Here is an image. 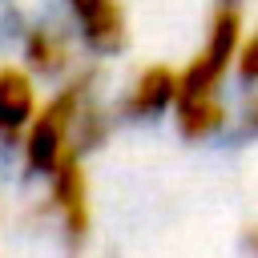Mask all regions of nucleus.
I'll list each match as a JSON object with an SVG mask.
<instances>
[{
	"instance_id": "obj_11",
	"label": "nucleus",
	"mask_w": 258,
	"mask_h": 258,
	"mask_svg": "<svg viewBox=\"0 0 258 258\" xmlns=\"http://www.w3.org/2000/svg\"><path fill=\"white\" fill-rule=\"evenodd\" d=\"M242 246H246L250 254H258V222H254V226L246 230V238H242Z\"/></svg>"
},
{
	"instance_id": "obj_6",
	"label": "nucleus",
	"mask_w": 258,
	"mask_h": 258,
	"mask_svg": "<svg viewBox=\"0 0 258 258\" xmlns=\"http://www.w3.org/2000/svg\"><path fill=\"white\" fill-rule=\"evenodd\" d=\"M36 117L32 81L20 69H0V141H16Z\"/></svg>"
},
{
	"instance_id": "obj_10",
	"label": "nucleus",
	"mask_w": 258,
	"mask_h": 258,
	"mask_svg": "<svg viewBox=\"0 0 258 258\" xmlns=\"http://www.w3.org/2000/svg\"><path fill=\"white\" fill-rule=\"evenodd\" d=\"M238 129L246 137H258V85H250V97L242 101V113H238Z\"/></svg>"
},
{
	"instance_id": "obj_1",
	"label": "nucleus",
	"mask_w": 258,
	"mask_h": 258,
	"mask_svg": "<svg viewBox=\"0 0 258 258\" xmlns=\"http://www.w3.org/2000/svg\"><path fill=\"white\" fill-rule=\"evenodd\" d=\"M242 40H246V4L214 0L198 52L185 60V69H177L173 125L185 141H214L230 129V105L222 89L238 69Z\"/></svg>"
},
{
	"instance_id": "obj_3",
	"label": "nucleus",
	"mask_w": 258,
	"mask_h": 258,
	"mask_svg": "<svg viewBox=\"0 0 258 258\" xmlns=\"http://www.w3.org/2000/svg\"><path fill=\"white\" fill-rule=\"evenodd\" d=\"M52 210L60 214V226H64V238L77 246L85 242L89 234V177H85V165H81V153H69L52 173Z\"/></svg>"
},
{
	"instance_id": "obj_9",
	"label": "nucleus",
	"mask_w": 258,
	"mask_h": 258,
	"mask_svg": "<svg viewBox=\"0 0 258 258\" xmlns=\"http://www.w3.org/2000/svg\"><path fill=\"white\" fill-rule=\"evenodd\" d=\"M0 40H24V16L12 0H0Z\"/></svg>"
},
{
	"instance_id": "obj_7",
	"label": "nucleus",
	"mask_w": 258,
	"mask_h": 258,
	"mask_svg": "<svg viewBox=\"0 0 258 258\" xmlns=\"http://www.w3.org/2000/svg\"><path fill=\"white\" fill-rule=\"evenodd\" d=\"M24 56L40 73H60L69 64V40L56 24H32L24 28Z\"/></svg>"
},
{
	"instance_id": "obj_5",
	"label": "nucleus",
	"mask_w": 258,
	"mask_h": 258,
	"mask_svg": "<svg viewBox=\"0 0 258 258\" xmlns=\"http://www.w3.org/2000/svg\"><path fill=\"white\" fill-rule=\"evenodd\" d=\"M173 101H177V69H169V64H145L133 77V85L125 89L121 113L133 117V121H153L161 113H173Z\"/></svg>"
},
{
	"instance_id": "obj_8",
	"label": "nucleus",
	"mask_w": 258,
	"mask_h": 258,
	"mask_svg": "<svg viewBox=\"0 0 258 258\" xmlns=\"http://www.w3.org/2000/svg\"><path fill=\"white\" fill-rule=\"evenodd\" d=\"M234 77L250 89V85H258V20L246 28V40H242V52H238V69H234Z\"/></svg>"
},
{
	"instance_id": "obj_2",
	"label": "nucleus",
	"mask_w": 258,
	"mask_h": 258,
	"mask_svg": "<svg viewBox=\"0 0 258 258\" xmlns=\"http://www.w3.org/2000/svg\"><path fill=\"white\" fill-rule=\"evenodd\" d=\"M101 117L93 109V97H89V81H73L64 85L24 129V157H28V169L32 173H52L69 153L93 145L101 133Z\"/></svg>"
},
{
	"instance_id": "obj_4",
	"label": "nucleus",
	"mask_w": 258,
	"mask_h": 258,
	"mask_svg": "<svg viewBox=\"0 0 258 258\" xmlns=\"http://www.w3.org/2000/svg\"><path fill=\"white\" fill-rule=\"evenodd\" d=\"M69 12L81 28V40L109 56V52H121L125 48V36H129V24H125V8L121 0H69Z\"/></svg>"
}]
</instances>
